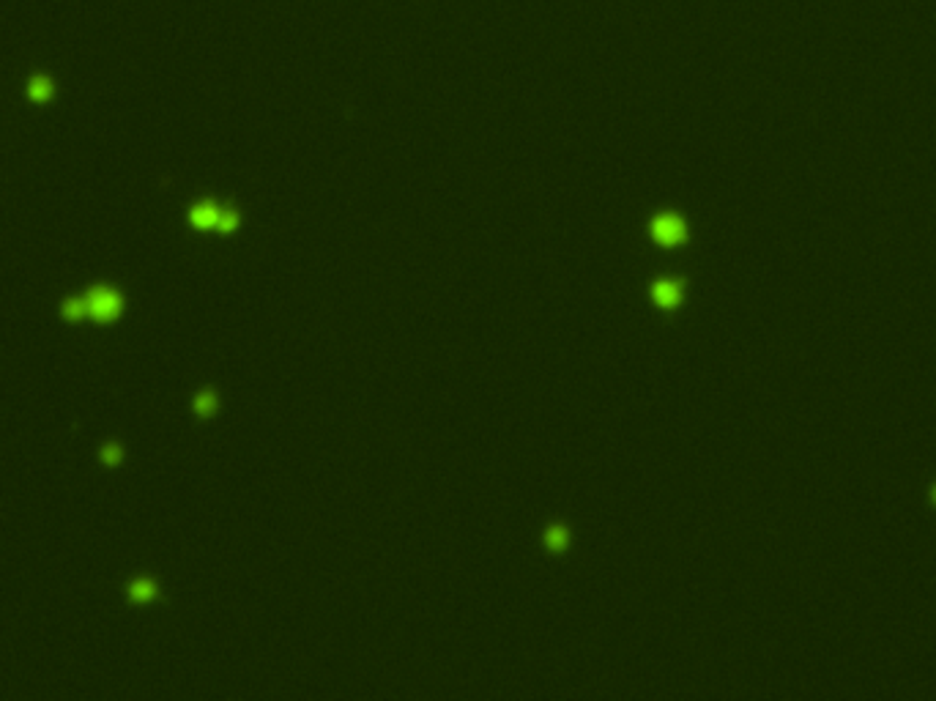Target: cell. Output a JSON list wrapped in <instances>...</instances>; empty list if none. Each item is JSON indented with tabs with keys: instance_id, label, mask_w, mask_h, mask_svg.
I'll use <instances>...</instances> for the list:
<instances>
[{
	"instance_id": "cell-1",
	"label": "cell",
	"mask_w": 936,
	"mask_h": 701,
	"mask_svg": "<svg viewBox=\"0 0 936 701\" xmlns=\"http://www.w3.org/2000/svg\"><path fill=\"white\" fill-rule=\"evenodd\" d=\"M88 299V318H93L99 326L118 321L123 312V296L115 291L113 285H96L86 293Z\"/></svg>"
},
{
	"instance_id": "cell-2",
	"label": "cell",
	"mask_w": 936,
	"mask_h": 701,
	"mask_svg": "<svg viewBox=\"0 0 936 701\" xmlns=\"http://www.w3.org/2000/svg\"><path fill=\"white\" fill-rule=\"evenodd\" d=\"M652 233H654V239L663 241V244H677V241H681V236H684V225H681L679 217H671V214H668V217L654 220Z\"/></svg>"
},
{
	"instance_id": "cell-3",
	"label": "cell",
	"mask_w": 936,
	"mask_h": 701,
	"mask_svg": "<svg viewBox=\"0 0 936 701\" xmlns=\"http://www.w3.org/2000/svg\"><path fill=\"white\" fill-rule=\"evenodd\" d=\"M219 206L217 203H198L192 211H189V222L195 225V227H200V230H211V227H217V222H219Z\"/></svg>"
},
{
	"instance_id": "cell-4",
	"label": "cell",
	"mask_w": 936,
	"mask_h": 701,
	"mask_svg": "<svg viewBox=\"0 0 936 701\" xmlns=\"http://www.w3.org/2000/svg\"><path fill=\"white\" fill-rule=\"evenodd\" d=\"M55 96V83L47 74H33L28 80V99L36 105H47Z\"/></svg>"
},
{
	"instance_id": "cell-5",
	"label": "cell",
	"mask_w": 936,
	"mask_h": 701,
	"mask_svg": "<svg viewBox=\"0 0 936 701\" xmlns=\"http://www.w3.org/2000/svg\"><path fill=\"white\" fill-rule=\"evenodd\" d=\"M60 315H63L69 323H80V321H86L88 318L86 293H83V296H72V299H66V302L60 305Z\"/></svg>"
},
{
	"instance_id": "cell-6",
	"label": "cell",
	"mask_w": 936,
	"mask_h": 701,
	"mask_svg": "<svg viewBox=\"0 0 936 701\" xmlns=\"http://www.w3.org/2000/svg\"><path fill=\"white\" fill-rule=\"evenodd\" d=\"M156 597V581L151 578H137L129 584V600L132 603H151Z\"/></svg>"
},
{
	"instance_id": "cell-7",
	"label": "cell",
	"mask_w": 936,
	"mask_h": 701,
	"mask_svg": "<svg viewBox=\"0 0 936 701\" xmlns=\"http://www.w3.org/2000/svg\"><path fill=\"white\" fill-rule=\"evenodd\" d=\"M654 299L663 305V307H671L679 302V285L677 282H660L654 288Z\"/></svg>"
},
{
	"instance_id": "cell-8",
	"label": "cell",
	"mask_w": 936,
	"mask_h": 701,
	"mask_svg": "<svg viewBox=\"0 0 936 701\" xmlns=\"http://www.w3.org/2000/svg\"><path fill=\"white\" fill-rule=\"evenodd\" d=\"M121 460H123V449H121V444L107 441V444L102 447V463H104V466H118Z\"/></svg>"
},
{
	"instance_id": "cell-9",
	"label": "cell",
	"mask_w": 936,
	"mask_h": 701,
	"mask_svg": "<svg viewBox=\"0 0 936 701\" xmlns=\"http://www.w3.org/2000/svg\"><path fill=\"white\" fill-rule=\"evenodd\" d=\"M238 225V214L236 211H230V208H222L219 211V222H217V230L219 233H227V230H233Z\"/></svg>"
},
{
	"instance_id": "cell-10",
	"label": "cell",
	"mask_w": 936,
	"mask_h": 701,
	"mask_svg": "<svg viewBox=\"0 0 936 701\" xmlns=\"http://www.w3.org/2000/svg\"><path fill=\"white\" fill-rule=\"evenodd\" d=\"M195 408H198L200 414H208V411L214 408V394H211V392H203V394H200V397H198V400H195Z\"/></svg>"
},
{
	"instance_id": "cell-11",
	"label": "cell",
	"mask_w": 936,
	"mask_h": 701,
	"mask_svg": "<svg viewBox=\"0 0 936 701\" xmlns=\"http://www.w3.org/2000/svg\"><path fill=\"white\" fill-rule=\"evenodd\" d=\"M934 499H936V488H934Z\"/></svg>"
}]
</instances>
